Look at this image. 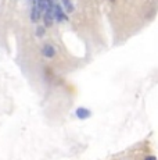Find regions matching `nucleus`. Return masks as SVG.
Wrapping results in <instances>:
<instances>
[{
	"instance_id": "f257e3e1",
	"label": "nucleus",
	"mask_w": 158,
	"mask_h": 160,
	"mask_svg": "<svg viewBox=\"0 0 158 160\" xmlns=\"http://www.w3.org/2000/svg\"><path fill=\"white\" fill-rule=\"evenodd\" d=\"M53 20H56L57 22L67 21V14L64 13L61 4H57V3H54V6H53Z\"/></svg>"
},
{
	"instance_id": "f03ea898",
	"label": "nucleus",
	"mask_w": 158,
	"mask_h": 160,
	"mask_svg": "<svg viewBox=\"0 0 158 160\" xmlns=\"http://www.w3.org/2000/svg\"><path fill=\"white\" fill-rule=\"evenodd\" d=\"M40 17H42V11H40V8L36 6V3L35 2H32V10H31V21L32 22H38L39 20H40Z\"/></svg>"
},
{
	"instance_id": "7ed1b4c3",
	"label": "nucleus",
	"mask_w": 158,
	"mask_h": 160,
	"mask_svg": "<svg viewBox=\"0 0 158 160\" xmlns=\"http://www.w3.org/2000/svg\"><path fill=\"white\" fill-rule=\"evenodd\" d=\"M56 49L53 48V45H50V43H46L43 46V49H42V54H43L44 57H47V58H51V57H54L56 56Z\"/></svg>"
},
{
	"instance_id": "20e7f679",
	"label": "nucleus",
	"mask_w": 158,
	"mask_h": 160,
	"mask_svg": "<svg viewBox=\"0 0 158 160\" xmlns=\"http://www.w3.org/2000/svg\"><path fill=\"white\" fill-rule=\"evenodd\" d=\"M75 114H77L78 118L86 120V118H89V117L92 116V113H90V110L86 109V107H78L77 112H75Z\"/></svg>"
},
{
	"instance_id": "39448f33",
	"label": "nucleus",
	"mask_w": 158,
	"mask_h": 160,
	"mask_svg": "<svg viewBox=\"0 0 158 160\" xmlns=\"http://www.w3.org/2000/svg\"><path fill=\"white\" fill-rule=\"evenodd\" d=\"M43 22H44V27H46V28H50V27L53 25V22H54L53 14L51 13H44L43 14Z\"/></svg>"
},
{
	"instance_id": "423d86ee",
	"label": "nucleus",
	"mask_w": 158,
	"mask_h": 160,
	"mask_svg": "<svg viewBox=\"0 0 158 160\" xmlns=\"http://www.w3.org/2000/svg\"><path fill=\"white\" fill-rule=\"evenodd\" d=\"M63 2V6H64V8H65L68 13H72L74 11V4H72L69 0H61Z\"/></svg>"
},
{
	"instance_id": "0eeeda50",
	"label": "nucleus",
	"mask_w": 158,
	"mask_h": 160,
	"mask_svg": "<svg viewBox=\"0 0 158 160\" xmlns=\"http://www.w3.org/2000/svg\"><path fill=\"white\" fill-rule=\"evenodd\" d=\"M44 31H46V27H38V28H36V36L42 38V36L44 35Z\"/></svg>"
},
{
	"instance_id": "6e6552de",
	"label": "nucleus",
	"mask_w": 158,
	"mask_h": 160,
	"mask_svg": "<svg viewBox=\"0 0 158 160\" xmlns=\"http://www.w3.org/2000/svg\"><path fill=\"white\" fill-rule=\"evenodd\" d=\"M144 160H157V159H156V156H147Z\"/></svg>"
},
{
	"instance_id": "1a4fd4ad",
	"label": "nucleus",
	"mask_w": 158,
	"mask_h": 160,
	"mask_svg": "<svg viewBox=\"0 0 158 160\" xmlns=\"http://www.w3.org/2000/svg\"><path fill=\"white\" fill-rule=\"evenodd\" d=\"M50 2H53V3H56V0H50Z\"/></svg>"
}]
</instances>
